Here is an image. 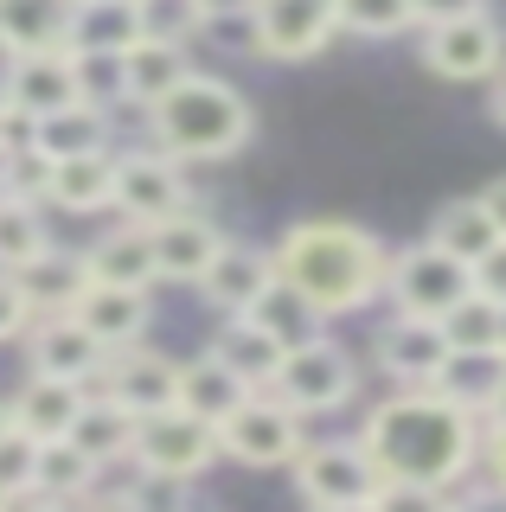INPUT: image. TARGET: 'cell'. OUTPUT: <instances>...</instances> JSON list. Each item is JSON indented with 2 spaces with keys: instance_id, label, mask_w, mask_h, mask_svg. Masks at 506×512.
<instances>
[{
  "instance_id": "6da1fadb",
  "label": "cell",
  "mask_w": 506,
  "mask_h": 512,
  "mask_svg": "<svg viewBox=\"0 0 506 512\" xmlns=\"http://www.w3.org/2000/svg\"><path fill=\"white\" fill-rule=\"evenodd\" d=\"M366 455L378 461L385 480H410V487H455L474 474V448H481V416L449 404L436 384H398V397H385L366 429H359Z\"/></svg>"
},
{
  "instance_id": "7a4b0ae2",
  "label": "cell",
  "mask_w": 506,
  "mask_h": 512,
  "mask_svg": "<svg viewBox=\"0 0 506 512\" xmlns=\"http://www.w3.org/2000/svg\"><path fill=\"white\" fill-rule=\"evenodd\" d=\"M276 269H282V282H295L302 295H314L327 314L372 308L391 288V250L378 244L366 224H346V218L289 224L282 244H276Z\"/></svg>"
},
{
  "instance_id": "3957f363",
  "label": "cell",
  "mask_w": 506,
  "mask_h": 512,
  "mask_svg": "<svg viewBox=\"0 0 506 512\" xmlns=\"http://www.w3.org/2000/svg\"><path fill=\"white\" fill-rule=\"evenodd\" d=\"M148 128H154V148H167L173 160H231L250 141L257 116H250V103H244L237 84L186 71L180 84L148 109Z\"/></svg>"
},
{
  "instance_id": "277c9868",
  "label": "cell",
  "mask_w": 506,
  "mask_h": 512,
  "mask_svg": "<svg viewBox=\"0 0 506 512\" xmlns=\"http://www.w3.org/2000/svg\"><path fill=\"white\" fill-rule=\"evenodd\" d=\"M289 468H295V493L308 506H334V512L378 506V487H385L366 442H302Z\"/></svg>"
},
{
  "instance_id": "5b68a950",
  "label": "cell",
  "mask_w": 506,
  "mask_h": 512,
  "mask_svg": "<svg viewBox=\"0 0 506 512\" xmlns=\"http://www.w3.org/2000/svg\"><path fill=\"white\" fill-rule=\"evenodd\" d=\"M302 410H289L276 391H250L225 423H218V448L237 468H289L302 448Z\"/></svg>"
},
{
  "instance_id": "8992f818",
  "label": "cell",
  "mask_w": 506,
  "mask_h": 512,
  "mask_svg": "<svg viewBox=\"0 0 506 512\" xmlns=\"http://www.w3.org/2000/svg\"><path fill=\"white\" fill-rule=\"evenodd\" d=\"M135 461L154 474H180V480H199L212 461H225V448H218V423H205V416L167 404L154 416H141L135 423Z\"/></svg>"
},
{
  "instance_id": "52a82bcc",
  "label": "cell",
  "mask_w": 506,
  "mask_h": 512,
  "mask_svg": "<svg viewBox=\"0 0 506 512\" xmlns=\"http://www.w3.org/2000/svg\"><path fill=\"white\" fill-rule=\"evenodd\" d=\"M270 391L289 410H302V416H327V410H340L346 397L359 391V372H353V359H346V346H334L321 333V340L282 352V372H276Z\"/></svg>"
},
{
  "instance_id": "ba28073f",
  "label": "cell",
  "mask_w": 506,
  "mask_h": 512,
  "mask_svg": "<svg viewBox=\"0 0 506 512\" xmlns=\"http://www.w3.org/2000/svg\"><path fill=\"white\" fill-rule=\"evenodd\" d=\"M423 64L449 84H481L506 64V32L500 20H487V7L474 13H455V20H436L423 26Z\"/></svg>"
},
{
  "instance_id": "9c48e42d",
  "label": "cell",
  "mask_w": 506,
  "mask_h": 512,
  "mask_svg": "<svg viewBox=\"0 0 506 512\" xmlns=\"http://www.w3.org/2000/svg\"><path fill=\"white\" fill-rule=\"evenodd\" d=\"M468 288H474V269L462 263V256H449L442 244H430V237L391 256V288L385 295L398 301V308H410V314H436L442 320Z\"/></svg>"
},
{
  "instance_id": "30bf717a",
  "label": "cell",
  "mask_w": 506,
  "mask_h": 512,
  "mask_svg": "<svg viewBox=\"0 0 506 512\" xmlns=\"http://www.w3.org/2000/svg\"><path fill=\"white\" fill-rule=\"evenodd\" d=\"M340 32V7L334 0H257L250 7V45L263 58H314L327 52V39Z\"/></svg>"
},
{
  "instance_id": "8fae6325",
  "label": "cell",
  "mask_w": 506,
  "mask_h": 512,
  "mask_svg": "<svg viewBox=\"0 0 506 512\" xmlns=\"http://www.w3.org/2000/svg\"><path fill=\"white\" fill-rule=\"evenodd\" d=\"M90 391H103V397H116L122 410H135V416H154V410H167V404H180V359H167V352H154V346H116L103 359V372Z\"/></svg>"
},
{
  "instance_id": "7c38bea8",
  "label": "cell",
  "mask_w": 506,
  "mask_h": 512,
  "mask_svg": "<svg viewBox=\"0 0 506 512\" xmlns=\"http://www.w3.org/2000/svg\"><path fill=\"white\" fill-rule=\"evenodd\" d=\"M186 205V173L167 148L154 154H116V212L129 224H161Z\"/></svg>"
},
{
  "instance_id": "4fadbf2b",
  "label": "cell",
  "mask_w": 506,
  "mask_h": 512,
  "mask_svg": "<svg viewBox=\"0 0 506 512\" xmlns=\"http://www.w3.org/2000/svg\"><path fill=\"white\" fill-rule=\"evenodd\" d=\"M0 96L26 116H52L84 96L77 84V52L71 45H45V52H13L7 58V77H0Z\"/></svg>"
},
{
  "instance_id": "5bb4252c",
  "label": "cell",
  "mask_w": 506,
  "mask_h": 512,
  "mask_svg": "<svg viewBox=\"0 0 506 512\" xmlns=\"http://www.w3.org/2000/svg\"><path fill=\"white\" fill-rule=\"evenodd\" d=\"M372 352H378V372H385V378H398V384H430V378L442 372V359H449V333H442L436 314L398 308L385 327H378Z\"/></svg>"
},
{
  "instance_id": "9a60e30c",
  "label": "cell",
  "mask_w": 506,
  "mask_h": 512,
  "mask_svg": "<svg viewBox=\"0 0 506 512\" xmlns=\"http://www.w3.org/2000/svg\"><path fill=\"white\" fill-rule=\"evenodd\" d=\"M26 359H33V372L97 384L103 359H109V346H103L77 314H39L33 327H26Z\"/></svg>"
},
{
  "instance_id": "2e32d148",
  "label": "cell",
  "mask_w": 506,
  "mask_h": 512,
  "mask_svg": "<svg viewBox=\"0 0 506 512\" xmlns=\"http://www.w3.org/2000/svg\"><path fill=\"white\" fill-rule=\"evenodd\" d=\"M276 276H282V269H276V250L231 244V237H225V250H218L212 269L199 276V295H205V308H218V314H250V308H257V295Z\"/></svg>"
},
{
  "instance_id": "e0dca14e",
  "label": "cell",
  "mask_w": 506,
  "mask_h": 512,
  "mask_svg": "<svg viewBox=\"0 0 506 512\" xmlns=\"http://www.w3.org/2000/svg\"><path fill=\"white\" fill-rule=\"evenodd\" d=\"M154 237V263H161V282H199L205 269H212V256L225 250V231H218L205 212H193V205H180L173 218L148 224Z\"/></svg>"
},
{
  "instance_id": "ac0fdd59",
  "label": "cell",
  "mask_w": 506,
  "mask_h": 512,
  "mask_svg": "<svg viewBox=\"0 0 506 512\" xmlns=\"http://www.w3.org/2000/svg\"><path fill=\"white\" fill-rule=\"evenodd\" d=\"M13 282H20V295H26V308L39 314H71L77 301H84V288H90V263H84V250H58V244H45L33 263H20V269H7Z\"/></svg>"
},
{
  "instance_id": "d6986e66",
  "label": "cell",
  "mask_w": 506,
  "mask_h": 512,
  "mask_svg": "<svg viewBox=\"0 0 506 512\" xmlns=\"http://www.w3.org/2000/svg\"><path fill=\"white\" fill-rule=\"evenodd\" d=\"M45 205H58V212H71V218L116 212V148L52 160V192H45Z\"/></svg>"
},
{
  "instance_id": "ffe728a7",
  "label": "cell",
  "mask_w": 506,
  "mask_h": 512,
  "mask_svg": "<svg viewBox=\"0 0 506 512\" xmlns=\"http://www.w3.org/2000/svg\"><path fill=\"white\" fill-rule=\"evenodd\" d=\"M77 320H84L97 340L116 352V346H135L141 333H148V320H154V308H148V288H122V282H90L84 288V301L71 308Z\"/></svg>"
},
{
  "instance_id": "44dd1931",
  "label": "cell",
  "mask_w": 506,
  "mask_h": 512,
  "mask_svg": "<svg viewBox=\"0 0 506 512\" xmlns=\"http://www.w3.org/2000/svg\"><path fill=\"white\" fill-rule=\"evenodd\" d=\"M84 397H90V384H77V378H52V372H26V384L13 391V423L20 429H33V436H71V423H77V410H84Z\"/></svg>"
},
{
  "instance_id": "7402d4cb",
  "label": "cell",
  "mask_w": 506,
  "mask_h": 512,
  "mask_svg": "<svg viewBox=\"0 0 506 512\" xmlns=\"http://www.w3.org/2000/svg\"><path fill=\"white\" fill-rule=\"evenodd\" d=\"M430 384L449 397V404L487 416L494 397H500V384H506V352L500 346H449V359H442V372Z\"/></svg>"
},
{
  "instance_id": "603a6c76",
  "label": "cell",
  "mask_w": 506,
  "mask_h": 512,
  "mask_svg": "<svg viewBox=\"0 0 506 512\" xmlns=\"http://www.w3.org/2000/svg\"><path fill=\"white\" fill-rule=\"evenodd\" d=\"M212 352H218V359H225L231 372L250 384V391H270L276 372H282V352H289V346H282L257 314H225V327H218Z\"/></svg>"
},
{
  "instance_id": "cb8c5ba5",
  "label": "cell",
  "mask_w": 506,
  "mask_h": 512,
  "mask_svg": "<svg viewBox=\"0 0 506 512\" xmlns=\"http://www.w3.org/2000/svg\"><path fill=\"white\" fill-rule=\"evenodd\" d=\"M84 263H90V282H122V288H154L161 282L148 224H129V218H122L116 231H103L97 244L84 250Z\"/></svg>"
},
{
  "instance_id": "d4e9b609",
  "label": "cell",
  "mask_w": 506,
  "mask_h": 512,
  "mask_svg": "<svg viewBox=\"0 0 506 512\" xmlns=\"http://www.w3.org/2000/svg\"><path fill=\"white\" fill-rule=\"evenodd\" d=\"M193 71V58H186V45H173V39H141L122 52V103H141V109H154L161 96L180 84V77Z\"/></svg>"
},
{
  "instance_id": "484cf974",
  "label": "cell",
  "mask_w": 506,
  "mask_h": 512,
  "mask_svg": "<svg viewBox=\"0 0 506 512\" xmlns=\"http://www.w3.org/2000/svg\"><path fill=\"white\" fill-rule=\"evenodd\" d=\"M135 39H141V7H135V0H71V26H65L71 52L122 58Z\"/></svg>"
},
{
  "instance_id": "4316f807",
  "label": "cell",
  "mask_w": 506,
  "mask_h": 512,
  "mask_svg": "<svg viewBox=\"0 0 506 512\" xmlns=\"http://www.w3.org/2000/svg\"><path fill=\"white\" fill-rule=\"evenodd\" d=\"M33 148L52 154V160H71V154H97L109 148V109L77 96V103L52 109V116H33Z\"/></svg>"
},
{
  "instance_id": "83f0119b",
  "label": "cell",
  "mask_w": 506,
  "mask_h": 512,
  "mask_svg": "<svg viewBox=\"0 0 506 512\" xmlns=\"http://www.w3.org/2000/svg\"><path fill=\"white\" fill-rule=\"evenodd\" d=\"M103 480V461L90 448H77L71 436H45L39 442V474L26 500H84L90 487Z\"/></svg>"
},
{
  "instance_id": "f1b7e54d",
  "label": "cell",
  "mask_w": 506,
  "mask_h": 512,
  "mask_svg": "<svg viewBox=\"0 0 506 512\" xmlns=\"http://www.w3.org/2000/svg\"><path fill=\"white\" fill-rule=\"evenodd\" d=\"M135 423H141L135 410H122L116 397L90 391V397H84V410H77V423H71V442H77V448H90L103 468H116V461H129V455H135Z\"/></svg>"
},
{
  "instance_id": "f546056e",
  "label": "cell",
  "mask_w": 506,
  "mask_h": 512,
  "mask_svg": "<svg viewBox=\"0 0 506 512\" xmlns=\"http://www.w3.org/2000/svg\"><path fill=\"white\" fill-rule=\"evenodd\" d=\"M250 397V384L231 372L218 352H205V359H186L180 365V410L205 416V423H225V416Z\"/></svg>"
},
{
  "instance_id": "4dcf8cb0",
  "label": "cell",
  "mask_w": 506,
  "mask_h": 512,
  "mask_svg": "<svg viewBox=\"0 0 506 512\" xmlns=\"http://www.w3.org/2000/svg\"><path fill=\"white\" fill-rule=\"evenodd\" d=\"M250 314H257V320L276 333L282 346H308V340H321V333H327V320H334V314H327L314 295H302V288H295V282H282V276H276V282L257 295V308H250Z\"/></svg>"
},
{
  "instance_id": "1f68e13d",
  "label": "cell",
  "mask_w": 506,
  "mask_h": 512,
  "mask_svg": "<svg viewBox=\"0 0 506 512\" xmlns=\"http://www.w3.org/2000/svg\"><path fill=\"white\" fill-rule=\"evenodd\" d=\"M71 0H0V52H45L65 45Z\"/></svg>"
},
{
  "instance_id": "d6a6232c",
  "label": "cell",
  "mask_w": 506,
  "mask_h": 512,
  "mask_svg": "<svg viewBox=\"0 0 506 512\" xmlns=\"http://www.w3.org/2000/svg\"><path fill=\"white\" fill-rule=\"evenodd\" d=\"M430 244H442L449 256H462V263H474V256H487L500 244V224L494 212H487V199L474 192V199H449L442 212L430 218Z\"/></svg>"
},
{
  "instance_id": "836d02e7",
  "label": "cell",
  "mask_w": 506,
  "mask_h": 512,
  "mask_svg": "<svg viewBox=\"0 0 506 512\" xmlns=\"http://www.w3.org/2000/svg\"><path fill=\"white\" fill-rule=\"evenodd\" d=\"M52 244V231H45V212L33 199H13V192H0V269H20L33 263V256Z\"/></svg>"
},
{
  "instance_id": "e575fe53",
  "label": "cell",
  "mask_w": 506,
  "mask_h": 512,
  "mask_svg": "<svg viewBox=\"0 0 506 512\" xmlns=\"http://www.w3.org/2000/svg\"><path fill=\"white\" fill-rule=\"evenodd\" d=\"M334 7H340V32H359V39H398V32L417 26L410 0H334Z\"/></svg>"
},
{
  "instance_id": "d590c367",
  "label": "cell",
  "mask_w": 506,
  "mask_h": 512,
  "mask_svg": "<svg viewBox=\"0 0 506 512\" xmlns=\"http://www.w3.org/2000/svg\"><path fill=\"white\" fill-rule=\"evenodd\" d=\"M449 346H500V301H487L481 288H468L449 314H442Z\"/></svg>"
},
{
  "instance_id": "8d00e7d4",
  "label": "cell",
  "mask_w": 506,
  "mask_h": 512,
  "mask_svg": "<svg viewBox=\"0 0 506 512\" xmlns=\"http://www.w3.org/2000/svg\"><path fill=\"white\" fill-rule=\"evenodd\" d=\"M0 192L45 205V192H52V154H39L33 141L26 148H0Z\"/></svg>"
},
{
  "instance_id": "74e56055",
  "label": "cell",
  "mask_w": 506,
  "mask_h": 512,
  "mask_svg": "<svg viewBox=\"0 0 506 512\" xmlns=\"http://www.w3.org/2000/svg\"><path fill=\"white\" fill-rule=\"evenodd\" d=\"M33 474H39V436L7 416V429H0V487H7L13 500H26V493H33Z\"/></svg>"
},
{
  "instance_id": "f35d334b",
  "label": "cell",
  "mask_w": 506,
  "mask_h": 512,
  "mask_svg": "<svg viewBox=\"0 0 506 512\" xmlns=\"http://www.w3.org/2000/svg\"><path fill=\"white\" fill-rule=\"evenodd\" d=\"M135 7H141V32H148V39L186 45L193 32H205V7H199V0H135Z\"/></svg>"
},
{
  "instance_id": "ab89813d",
  "label": "cell",
  "mask_w": 506,
  "mask_h": 512,
  "mask_svg": "<svg viewBox=\"0 0 506 512\" xmlns=\"http://www.w3.org/2000/svg\"><path fill=\"white\" fill-rule=\"evenodd\" d=\"M474 474H481L487 493H506V423H494L474 448Z\"/></svg>"
},
{
  "instance_id": "60d3db41",
  "label": "cell",
  "mask_w": 506,
  "mask_h": 512,
  "mask_svg": "<svg viewBox=\"0 0 506 512\" xmlns=\"http://www.w3.org/2000/svg\"><path fill=\"white\" fill-rule=\"evenodd\" d=\"M33 327V308H26V295H20V282L0 269V340H20V333Z\"/></svg>"
},
{
  "instance_id": "b9f144b4",
  "label": "cell",
  "mask_w": 506,
  "mask_h": 512,
  "mask_svg": "<svg viewBox=\"0 0 506 512\" xmlns=\"http://www.w3.org/2000/svg\"><path fill=\"white\" fill-rule=\"evenodd\" d=\"M468 269H474V288H481L487 301H506V237H500L487 256H474Z\"/></svg>"
},
{
  "instance_id": "7bdbcfd3",
  "label": "cell",
  "mask_w": 506,
  "mask_h": 512,
  "mask_svg": "<svg viewBox=\"0 0 506 512\" xmlns=\"http://www.w3.org/2000/svg\"><path fill=\"white\" fill-rule=\"evenodd\" d=\"M417 7V26H436V20H455V13H474L481 0H410Z\"/></svg>"
},
{
  "instance_id": "ee69618b",
  "label": "cell",
  "mask_w": 506,
  "mask_h": 512,
  "mask_svg": "<svg viewBox=\"0 0 506 512\" xmlns=\"http://www.w3.org/2000/svg\"><path fill=\"white\" fill-rule=\"evenodd\" d=\"M199 7H205V26H218V20H250L257 0H199Z\"/></svg>"
},
{
  "instance_id": "f6af8a7d",
  "label": "cell",
  "mask_w": 506,
  "mask_h": 512,
  "mask_svg": "<svg viewBox=\"0 0 506 512\" xmlns=\"http://www.w3.org/2000/svg\"><path fill=\"white\" fill-rule=\"evenodd\" d=\"M481 199H487V212H494V224H500V237H506V173H500V180H494V186L481 192Z\"/></svg>"
},
{
  "instance_id": "bcb514c9",
  "label": "cell",
  "mask_w": 506,
  "mask_h": 512,
  "mask_svg": "<svg viewBox=\"0 0 506 512\" xmlns=\"http://www.w3.org/2000/svg\"><path fill=\"white\" fill-rule=\"evenodd\" d=\"M487 116H494V122L506 128V64L494 71V90H487Z\"/></svg>"
},
{
  "instance_id": "7dc6e473",
  "label": "cell",
  "mask_w": 506,
  "mask_h": 512,
  "mask_svg": "<svg viewBox=\"0 0 506 512\" xmlns=\"http://www.w3.org/2000/svg\"><path fill=\"white\" fill-rule=\"evenodd\" d=\"M487 423H506V384H500V397H494V410H487Z\"/></svg>"
},
{
  "instance_id": "c3c4849f",
  "label": "cell",
  "mask_w": 506,
  "mask_h": 512,
  "mask_svg": "<svg viewBox=\"0 0 506 512\" xmlns=\"http://www.w3.org/2000/svg\"><path fill=\"white\" fill-rule=\"evenodd\" d=\"M500 352H506V301H500Z\"/></svg>"
},
{
  "instance_id": "681fc988",
  "label": "cell",
  "mask_w": 506,
  "mask_h": 512,
  "mask_svg": "<svg viewBox=\"0 0 506 512\" xmlns=\"http://www.w3.org/2000/svg\"><path fill=\"white\" fill-rule=\"evenodd\" d=\"M0 128H7V96H0Z\"/></svg>"
},
{
  "instance_id": "f907efd6",
  "label": "cell",
  "mask_w": 506,
  "mask_h": 512,
  "mask_svg": "<svg viewBox=\"0 0 506 512\" xmlns=\"http://www.w3.org/2000/svg\"><path fill=\"white\" fill-rule=\"evenodd\" d=\"M7 416H13V410H7V404H0V429H7Z\"/></svg>"
},
{
  "instance_id": "816d5d0a",
  "label": "cell",
  "mask_w": 506,
  "mask_h": 512,
  "mask_svg": "<svg viewBox=\"0 0 506 512\" xmlns=\"http://www.w3.org/2000/svg\"><path fill=\"white\" fill-rule=\"evenodd\" d=\"M0 506H13V493H7V487H0Z\"/></svg>"
}]
</instances>
